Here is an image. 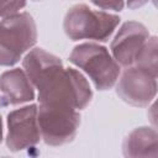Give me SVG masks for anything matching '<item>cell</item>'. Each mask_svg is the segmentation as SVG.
I'll return each instance as SVG.
<instances>
[{"label": "cell", "mask_w": 158, "mask_h": 158, "mask_svg": "<svg viewBox=\"0 0 158 158\" xmlns=\"http://www.w3.org/2000/svg\"><path fill=\"white\" fill-rule=\"evenodd\" d=\"M41 139L37 120V105L31 104L7 114L6 146L11 152H19L36 146Z\"/></svg>", "instance_id": "cell-7"}, {"label": "cell", "mask_w": 158, "mask_h": 158, "mask_svg": "<svg viewBox=\"0 0 158 158\" xmlns=\"http://www.w3.org/2000/svg\"><path fill=\"white\" fill-rule=\"evenodd\" d=\"M91 98L93 91L88 80L74 68H63L38 90L41 104H58L75 110L85 109Z\"/></svg>", "instance_id": "cell-2"}, {"label": "cell", "mask_w": 158, "mask_h": 158, "mask_svg": "<svg viewBox=\"0 0 158 158\" xmlns=\"http://www.w3.org/2000/svg\"><path fill=\"white\" fill-rule=\"evenodd\" d=\"M133 65L143 68L148 70L151 74L157 77V37L156 36L148 37Z\"/></svg>", "instance_id": "cell-12"}, {"label": "cell", "mask_w": 158, "mask_h": 158, "mask_svg": "<svg viewBox=\"0 0 158 158\" xmlns=\"http://www.w3.org/2000/svg\"><path fill=\"white\" fill-rule=\"evenodd\" d=\"M156 128L142 126L128 133L122 144L125 157H157Z\"/></svg>", "instance_id": "cell-11"}, {"label": "cell", "mask_w": 158, "mask_h": 158, "mask_svg": "<svg viewBox=\"0 0 158 158\" xmlns=\"http://www.w3.org/2000/svg\"><path fill=\"white\" fill-rule=\"evenodd\" d=\"M26 5V0H0V17L17 14Z\"/></svg>", "instance_id": "cell-13"}, {"label": "cell", "mask_w": 158, "mask_h": 158, "mask_svg": "<svg viewBox=\"0 0 158 158\" xmlns=\"http://www.w3.org/2000/svg\"><path fill=\"white\" fill-rule=\"evenodd\" d=\"M69 62L83 69L98 90L111 89L118 77L120 65L106 47L98 43H81L73 48Z\"/></svg>", "instance_id": "cell-4"}, {"label": "cell", "mask_w": 158, "mask_h": 158, "mask_svg": "<svg viewBox=\"0 0 158 158\" xmlns=\"http://www.w3.org/2000/svg\"><path fill=\"white\" fill-rule=\"evenodd\" d=\"M2 141V120H1V116H0V143Z\"/></svg>", "instance_id": "cell-16"}, {"label": "cell", "mask_w": 158, "mask_h": 158, "mask_svg": "<svg viewBox=\"0 0 158 158\" xmlns=\"http://www.w3.org/2000/svg\"><path fill=\"white\" fill-rule=\"evenodd\" d=\"M116 93L132 106H148L157 94V77L137 65L126 67L116 85Z\"/></svg>", "instance_id": "cell-6"}, {"label": "cell", "mask_w": 158, "mask_h": 158, "mask_svg": "<svg viewBox=\"0 0 158 158\" xmlns=\"http://www.w3.org/2000/svg\"><path fill=\"white\" fill-rule=\"evenodd\" d=\"M22 65L26 75L37 90L44 86L64 68L60 58L40 47L31 49L25 56Z\"/></svg>", "instance_id": "cell-9"}, {"label": "cell", "mask_w": 158, "mask_h": 158, "mask_svg": "<svg viewBox=\"0 0 158 158\" xmlns=\"http://www.w3.org/2000/svg\"><path fill=\"white\" fill-rule=\"evenodd\" d=\"M118 23L120 17L117 15L93 10L85 4H77L67 11L63 28L72 41L95 40L105 42Z\"/></svg>", "instance_id": "cell-1"}, {"label": "cell", "mask_w": 158, "mask_h": 158, "mask_svg": "<svg viewBox=\"0 0 158 158\" xmlns=\"http://www.w3.org/2000/svg\"><path fill=\"white\" fill-rule=\"evenodd\" d=\"M94 5L105 9V10H114L121 11L125 6V0H90Z\"/></svg>", "instance_id": "cell-14"}, {"label": "cell", "mask_w": 158, "mask_h": 158, "mask_svg": "<svg viewBox=\"0 0 158 158\" xmlns=\"http://www.w3.org/2000/svg\"><path fill=\"white\" fill-rule=\"evenodd\" d=\"M37 120L41 138L53 147L72 142L80 125V115L75 109L58 104L40 102Z\"/></svg>", "instance_id": "cell-5"}, {"label": "cell", "mask_w": 158, "mask_h": 158, "mask_svg": "<svg viewBox=\"0 0 158 158\" xmlns=\"http://www.w3.org/2000/svg\"><path fill=\"white\" fill-rule=\"evenodd\" d=\"M37 41V28L28 12H17L0 21V65L11 67Z\"/></svg>", "instance_id": "cell-3"}, {"label": "cell", "mask_w": 158, "mask_h": 158, "mask_svg": "<svg viewBox=\"0 0 158 158\" xmlns=\"http://www.w3.org/2000/svg\"><path fill=\"white\" fill-rule=\"evenodd\" d=\"M148 37L149 32L143 23L137 21L125 22L110 46L114 59L122 67L133 65Z\"/></svg>", "instance_id": "cell-8"}, {"label": "cell", "mask_w": 158, "mask_h": 158, "mask_svg": "<svg viewBox=\"0 0 158 158\" xmlns=\"http://www.w3.org/2000/svg\"><path fill=\"white\" fill-rule=\"evenodd\" d=\"M0 106L19 105L35 99V89L23 69L14 68L0 75Z\"/></svg>", "instance_id": "cell-10"}, {"label": "cell", "mask_w": 158, "mask_h": 158, "mask_svg": "<svg viewBox=\"0 0 158 158\" xmlns=\"http://www.w3.org/2000/svg\"><path fill=\"white\" fill-rule=\"evenodd\" d=\"M149 0H126L127 6L130 9H138L141 6H143L144 4H147Z\"/></svg>", "instance_id": "cell-15"}]
</instances>
